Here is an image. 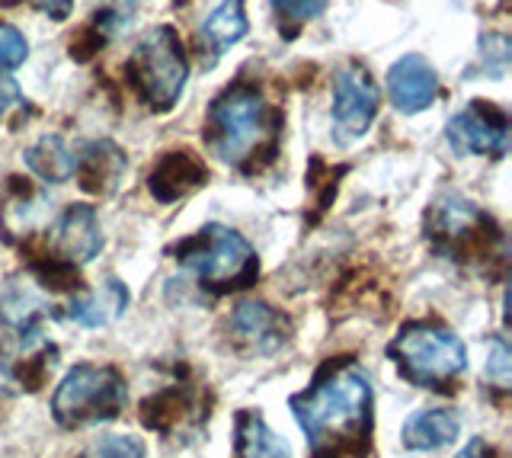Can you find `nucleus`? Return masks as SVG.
<instances>
[{"instance_id": "obj_16", "label": "nucleus", "mask_w": 512, "mask_h": 458, "mask_svg": "<svg viewBox=\"0 0 512 458\" xmlns=\"http://www.w3.org/2000/svg\"><path fill=\"white\" fill-rule=\"evenodd\" d=\"M208 183V167L199 161V154L192 151H167L160 161L154 164L148 189L157 202H176L192 196L196 189Z\"/></svg>"}, {"instance_id": "obj_13", "label": "nucleus", "mask_w": 512, "mask_h": 458, "mask_svg": "<svg viewBox=\"0 0 512 458\" xmlns=\"http://www.w3.org/2000/svg\"><path fill=\"white\" fill-rule=\"evenodd\" d=\"M55 356L58 350L36 327L16 330V343L0 353V378L16 391H36L45 382L48 369L55 366Z\"/></svg>"}, {"instance_id": "obj_20", "label": "nucleus", "mask_w": 512, "mask_h": 458, "mask_svg": "<svg viewBox=\"0 0 512 458\" xmlns=\"http://www.w3.org/2000/svg\"><path fill=\"white\" fill-rule=\"evenodd\" d=\"M247 36V7L244 0H221L212 10V17L202 23V39L212 49V55L228 52Z\"/></svg>"}, {"instance_id": "obj_10", "label": "nucleus", "mask_w": 512, "mask_h": 458, "mask_svg": "<svg viewBox=\"0 0 512 458\" xmlns=\"http://www.w3.org/2000/svg\"><path fill=\"white\" fill-rule=\"evenodd\" d=\"M445 138L455 154L468 157H506L509 151V113L490 100H471L445 122Z\"/></svg>"}, {"instance_id": "obj_25", "label": "nucleus", "mask_w": 512, "mask_h": 458, "mask_svg": "<svg viewBox=\"0 0 512 458\" xmlns=\"http://www.w3.org/2000/svg\"><path fill=\"white\" fill-rule=\"evenodd\" d=\"M484 375L493 388L500 391H509V382H512V353L503 337H496L493 346H490V356H487V366H484Z\"/></svg>"}, {"instance_id": "obj_6", "label": "nucleus", "mask_w": 512, "mask_h": 458, "mask_svg": "<svg viewBox=\"0 0 512 458\" xmlns=\"http://www.w3.org/2000/svg\"><path fill=\"white\" fill-rule=\"evenodd\" d=\"M125 77L132 84L135 97L151 113H170L180 103L189 81V61L176 29L173 26L148 29L135 42L132 55L125 61Z\"/></svg>"}, {"instance_id": "obj_27", "label": "nucleus", "mask_w": 512, "mask_h": 458, "mask_svg": "<svg viewBox=\"0 0 512 458\" xmlns=\"http://www.w3.org/2000/svg\"><path fill=\"white\" fill-rule=\"evenodd\" d=\"M23 103L20 97V87H16V81H10V77H0V122H4L10 116V109H16Z\"/></svg>"}, {"instance_id": "obj_19", "label": "nucleus", "mask_w": 512, "mask_h": 458, "mask_svg": "<svg viewBox=\"0 0 512 458\" xmlns=\"http://www.w3.org/2000/svg\"><path fill=\"white\" fill-rule=\"evenodd\" d=\"M234 458H292V449L279 433L269 430L260 410H237Z\"/></svg>"}, {"instance_id": "obj_18", "label": "nucleus", "mask_w": 512, "mask_h": 458, "mask_svg": "<svg viewBox=\"0 0 512 458\" xmlns=\"http://www.w3.org/2000/svg\"><path fill=\"white\" fill-rule=\"evenodd\" d=\"M132 302V295L122 286L116 276H109L103 286H96L93 292L77 295L71 302V321H77L80 327H106L116 318H122V311Z\"/></svg>"}, {"instance_id": "obj_3", "label": "nucleus", "mask_w": 512, "mask_h": 458, "mask_svg": "<svg viewBox=\"0 0 512 458\" xmlns=\"http://www.w3.org/2000/svg\"><path fill=\"white\" fill-rule=\"evenodd\" d=\"M388 359L397 366L400 378L416 388L452 394L468 369V350L461 337L442 321H407L388 343Z\"/></svg>"}, {"instance_id": "obj_4", "label": "nucleus", "mask_w": 512, "mask_h": 458, "mask_svg": "<svg viewBox=\"0 0 512 458\" xmlns=\"http://www.w3.org/2000/svg\"><path fill=\"white\" fill-rule=\"evenodd\" d=\"M173 260L186 273L199 279V286L224 295L237 289H250L260 276V260L250 241L234 228L224 225H205L196 234H189L173 250Z\"/></svg>"}, {"instance_id": "obj_30", "label": "nucleus", "mask_w": 512, "mask_h": 458, "mask_svg": "<svg viewBox=\"0 0 512 458\" xmlns=\"http://www.w3.org/2000/svg\"><path fill=\"white\" fill-rule=\"evenodd\" d=\"M0 4H10V0H0Z\"/></svg>"}, {"instance_id": "obj_14", "label": "nucleus", "mask_w": 512, "mask_h": 458, "mask_svg": "<svg viewBox=\"0 0 512 458\" xmlns=\"http://www.w3.org/2000/svg\"><path fill=\"white\" fill-rule=\"evenodd\" d=\"M125 170H128V157L116 141L96 138L74 148L71 177H77V183L84 186L90 196H112L122 186Z\"/></svg>"}, {"instance_id": "obj_7", "label": "nucleus", "mask_w": 512, "mask_h": 458, "mask_svg": "<svg viewBox=\"0 0 512 458\" xmlns=\"http://www.w3.org/2000/svg\"><path fill=\"white\" fill-rule=\"evenodd\" d=\"M128 404V385L116 366H93L80 362L52 394V417L64 430L119 420Z\"/></svg>"}, {"instance_id": "obj_22", "label": "nucleus", "mask_w": 512, "mask_h": 458, "mask_svg": "<svg viewBox=\"0 0 512 458\" xmlns=\"http://www.w3.org/2000/svg\"><path fill=\"white\" fill-rule=\"evenodd\" d=\"M48 199L29 186H13V196L7 199L4 212H0V228H4L7 241H16V234H29L36 225L39 212H45Z\"/></svg>"}, {"instance_id": "obj_29", "label": "nucleus", "mask_w": 512, "mask_h": 458, "mask_svg": "<svg viewBox=\"0 0 512 458\" xmlns=\"http://www.w3.org/2000/svg\"><path fill=\"white\" fill-rule=\"evenodd\" d=\"M455 458H493V449L487 446L484 439H471L468 446H464Z\"/></svg>"}, {"instance_id": "obj_17", "label": "nucleus", "mask_w": 512, "mask_h": 458, "mask_svg": "<svg viewBox=\"0 0 512 458\" xmlns=\"http://www.w3.org/2000/svg\"><path fill=\"white\" fill-rule=\"evenodd\" d=\"M461 430V417L452 407H429L420 414L407 417L400 439H404V449L413 452H432L442 446H452Z\"/></svg>"}, {"instance_id": "obj_8", "label": "nucleus", "mask_w": 512, "mask_h": 458, "mask_svg": "<svg viewBox=\"0 0 512 458\" xmlns=\"http://www.w3.org/2000/svg\"><path fill=\"white\" fill-rule=\"evenodd\" d=\"M48 247H52L48 263H36L39 279L45 286H52L55 279V289H71L74 282L80 286L77 270L103 250V231L93 205H68L55 221Z\"/></svg>"}, {"instance_id": "obj_5", "label": "nucleus", "mask_w": 512, "mask_h": 458, "mask_svg": "<svg viewBox=\"0 0 512 458\" xmlns=\"http://www.w3.org/2000/svg\"><path fill=\"white\" fill-rule=\"evenodd\" d=\"M426 238L436 247V254L464 266H487L500 257L503 247L496 221L477 202L458 193H442L432 199L426 212Z\"/></svg>"}, {"instance_id": "obj_9", "label": "nucleus", "mask_w": 512, "mask_h": 458, "mask_svg": "<svg viewBox=\"0 0 512 458\" xmlns=\"http://www.w3.org/2000/svg\"><path fill=\"white\" fill-rule=\"evenodd\" d=\"M381 106V93L378 84L372 81L359 61H349L333 77V106H330V122H333V135L340 145L362 138L378 116Z\"/></svg>"}, {"instance_id": "obj_21", "label": "nucleus", "mask_w": 512, "mask_h": 458, "mask_svg": "<svg viewBox=\"0 0 512 458\" xmlns=\"http://www.w3.org/2000/svg\"><path fill=\"white\" fill-rule=\"evenodd\" d=\"M26 167L36 173L42 183H64L71 180V167H74V151L64 145L61 135H42L36 145L26 151Z\"/></svg>"}, {"instance_id": "obj_2", "label": "nucleus", "mask_w": 512, "mask_h": 458, "mask_svg": "<svg viewBox=\"0 0 512 458\" xmlns=\"http://www.w3.org/2000/svg\"><path fill=\"white\" fill-rule=\"evenodd\" d=\"M202 138L218 161L240 173H260L279 154L282 109L250 81H234L212 100Z\"/></svg>"}, {"instance_id": "obj_1", "label": "nucleus", "mask_w": 512, "mask_h": 458, "mask_svg": "<svg viewBox=\"0 0 512 458\" xmlns=\"http://www.w3.org/2000/svg\"><path fill=\"white\" fill-rule=\"evenodd\" d=\"M311 458H365L375 433L372 382L356 359H327L311 385L288 398Z\"/></svg>"}, {"instance_id": "obj_12", "label": "nucleus", "mask_w": 512, "mask_h": 458, "mask_svg": "<svg viewBox=\"0 0 512 458\" xmlns=\"http://www.w3.org/2000/svg\"><path fill=\"white\" fill-rule=\"evenodd\" d=\"M205 420H208V407H202V401L189 385H167L141 404V423L164 436L196 433Z\"/></svg>"}, {"instance_id": "obj_26", "label": "nucleus", "mask_w": 512, "mask_h": 458, "mask_svg": "<svg viewBox=\"0 0 512 458\" xmlns=\"http://www.w3.org/2000/svg\"><path fill=\"white\" fill-rule=\"evenodd\" d=\"M90 458H144V442L138 436H103L90 446Z\"/></svg>"}, {"instance_id": "obj_28", "label": "nucleus", "mask_w": 512, "mask_h": 458, "mask_svg": "<svg viewBox=\"0 0 512 458\" xmlns=\"http://www.w3.org/2000/svg\"><path fill=\"white\" fill-rule=\"evenodd\" d=\"M36 4H39L52 20H64V17H68V10H71V0H36Z\"/></svg>"}, {"instance_id": "obj_15", "label": "nucleus", "mask_w": 512, "mask_h": 458, "mask_svg": "<svg viewBox=\"0 0 512 458\" xmlns=\"http://www.w3.org/2000/svg\"><path fill=\"white\" fill-rule=\"evenodd\" d=\"M388 97L397 113L416 116L429 109L439 97V74L423 55L397 58L388 71Z\"/></svg>"}, {"instance_id": "obj_23", "label": "nucleus", "mask_w": 512, "mask_h": 458, "mask_svg": "<svg viewBox=\"0 0 512 458\" xmlns=\"http://www.w3.org/2000/svg\"><path fill=\"white\" fill-rule=\"evenodd\" d=\"M269 4H272V10H276L279 23L288 26L295 33L298 26L317 20L320 13L327 10L330 0H269Z\"/></svg>"}, {"instance_id": "obj_24", "label": "nucleus", "mask_w": 512, "mask_h": 458, "mask_svg": "<svg viewBox=\"0 0 512 458\" xmlns=\"http://www.w3.org/2000/svg\"><path fill=\"white\" fill-rule=\"evenodd\" d=\"M29 55V42L16 26L0 23V74L16 71Z\"/></svg>"}, {"instance_id": "obj_11", "label": "nucleus", "mask_w": 512, "mask_h": 458, "mask_svg": "<svg viewBox=\"0 0 512 458\" xmlns=\"http://www.w3.org/2000/svg\"><path fill=\"white\" fill-rule=\"evenodd\" d=\"M231 346L244 356H272L292 337V324L266 302H240L228 314Z\"/></svg>"}]
</instances>
